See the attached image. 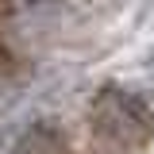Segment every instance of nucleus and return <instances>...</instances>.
Returning <instances> with one entry per match:
<instances>
[{
    "instance_id": "f257e3e1",
    "label": "nucleus",
    "mask_w": 154,
    "mask_h": 154,
    "mask_svg": "<svg viewBox=\"0 0 154 154\" xmlns=\"http://www.w3.org/2000/svg\"><path fill=\"white\" fill-rule=\"evenodd\" d=\"M58 4H62V0H8V8L19 12V16H42V12H50Z\"/></svg>"
}]
</instances>
